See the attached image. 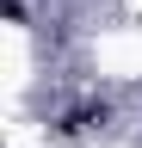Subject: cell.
Returning a JSON list of instances; mask_svg holds the SVG:
<instances>
[{
    "label": "cell",
    "instance_id": "obj_1",
    "mask_svg": "<svg viewBox=\"0 0 142 148\" xmlns=\"http://www.w3.org/2000/svg\"><path fill=\"white\" fill-rule=\"evenodd\" d=\"M111 111H105L99 99H86V105H68L62 117H56V136H86V130H99Z\"/></svg>",
    "mask_w": 142,
    "mask_h": 148
}]
</instances>
